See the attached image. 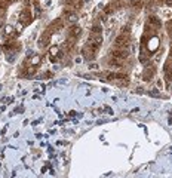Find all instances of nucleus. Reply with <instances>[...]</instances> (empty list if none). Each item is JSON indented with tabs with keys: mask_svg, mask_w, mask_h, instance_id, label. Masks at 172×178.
Returning <instances> with one entry per match:
<instances>
[{
	"mask_svg": "<svg viewBox=\"0 0 172 178\" xmlns=\"http://www.w3.org/2000/svg\"><path fill=\"white\" fill-rule=\"evenodd\" d=\"M114 46L116 49H128L129 48V37L126 34H120L114 40Z\"/></svg>",
	"mask_w": 172,
	"mask_h": 178,
	"instance_id": "1",
	"label": "nucleus"
},
{
	"mask_svg": "<svg viewBox=\"0 0 172 178\" xmlns=\"http://www.w3.org/2000/svg\"><path fill=\"white\" fill-rule=\"evenodd\" d=\"M101 42H103L101 34H93V33H91V37H89V43H88V46H91L93 51H96V52H98V49H100V46H101Z\"/></svg>",
	"mask_w": 172,
	"mask_h": 178,
	"instance_id": "2",
	"label": "nucleus"
},
{
	"mask_svg": "<svg viewBox=\"0 0 172 178\" xmlns=\"http://www.w3.org/2000/svg\"><path fill=\"white\" fill-rule=\"evenodd\" d=\"M129 57V52L128 49H114L113 51V58L114 59H119V61H123Z\"/></svg>",
	"mask_w": 172,
	"mask_h": 178,
	"instance_id": "3",
	"label": "nucleus"
},
{
	"mask_svg": "<svg viewBox=\"0 0 172 178\" xmlns=\"http://www.w3.org/2000/svg\"><path fill=\"white\" fill-rule=\"evenodd\" d=\"M30 21H31V12L27 11V9L22 11L21 15H19V22H21V25H28Z\"/></svg>",
	"mask_w": 172,
	"mask_h": 178,
	"instance_id": "4",
	"label": "nucleus"
},
{
	"mask_svg": "<svg viewBox=\"0 0 172 178\" xmlns=\"http://www.w3.org/2000/svg\"><path fill=\"white\" fill-rule=\"evenodd\" d=\"M83 55H85L86 59H93L96 57V51H93L91 46H88V44H86V46L83 48Z\"/></svg>",
	"mask_w": 172,
	"mask_h": 178,
	"instance_id": "5",
	"label": "nucleus"
},
{
	"mask_svg": "<svg viewBox=\"0 0 172 178\" xmlns=\"http://www.w3.org/2000/svg\"><path fill=\"white\" fill-rule=\"evenodd\" d=\"M163 71H165V77L168 82H172V65L169 62H166L163 65Z\"/></svg>",
	"mask_w": 172,
	"mask_h": 178,
	"instance_id": "6",
	"label": "nucleus"
},
{
	"mask_svg": "<svg viewBox=\"0 0 172 178\" xmlns=\"http://www.w3.org/2000/svg\"><path fill=\"white\" fill-rule=\"evenodd\" d=\"M70 36H71V39H77V37H80V36H82V28L77 27V25H73V27L70 28Z\"/></svg>",
	"mask_w": 172,
	"mask_h": 178,
	"instance_id": "7",
	"label": "nucleus"
},
{
	"mask_svg": "<svg viewBox=\"0 0 172 178\" xmlns=\"http://www.w3.org/2000/svg\"><path fill=\"white\" fill-rule=\"evenodd\" d=\"M150 24L153 25V27H156V28H160L162 27V22H160V19L157 18V16H150Z\"/></svg>",
	"mask_w": 172,
	"mask_h": 178,
	"instance_id": "8",
	"label": "nucleus"
},
{
	"mask_svg": "<svg viewBox=\"0 0 172 178\" xmlns=\"http://www.w3.org/2000/svg\"><path fill=\"white\" fill-rule=\"evenodd\" d=\"M61 27H62V21H61V19H58V21H54V22H52L51 27H49V30L54 31V28H57V31H58V28H61Z\"/></svg>",
	"mask_w": 172,
	"mask_h": 178,
	"instance_id": "9",
	"label": "nucleus"
},
{
	"mask_svg": "<svg viewBox=\"0 0 172 178\" xmlns=\"http://www.w3.org/2000/svg\"><path fill=\"white\" fill-rule=\"evenodd\" d=\"M153 74H154V69H150V67H149V69L145 70V73H144V79L145 80H150Z\"/></svg>",
	"mask_w": 172,
	"mask_h": 178,
	"instance_id": "10",
	"label": "nucleus"
},
{
	"mask_svg": "<svg viewBox=\"0 0 172 178\" xmlns=\"http://www.w3.org/2000/svg\"><path fill=\"white\" fill-rule=\"evenodd\" d=\"M34 73H36V65H28L27 70H25V74L27 76H33Z\"/></svg>",
	"mask_w": 172,
	"mask_h": 178,
	"instance_id": "11",
	"label": "nucleus"
},
{
	"mask_svg": "<svg viewBox=\"0 0 172 178\" xmlns=\"http://www.w3.org/2000/svg\"><path fill=\"white\" fill-rule=\"evenodd\" d=\"M5 34H6V36H15V31H13V27H11V25H8V27L5 28Z\"/></svg>",
	"mask_w": 172,
	"mask_h": 178,
	"instance_id": "12",
	"label": "nucleus"
},
{
	"mask_svg": "<svg viewBox=\"0 0 172 178\" xmlns=\"http://www.w3.org/2000/svg\"><path fill=\"white\" fill-rule=\"evenodd\" d=\"M3 48H5V49H8V51H11V49H13V48H15V44H13V42H8V43H5V44H3Z\"/></svg>",
	"mask_w": 172,
	"mask_h": 178,
	"instance_id": "13",
	"label": "nucleus"
},
{
	"mask_svg": "<svg viewBox=\"0 0 172 178\" xmlns=\"http://www.w3.org/2000/svg\"><path fill=\"white\" fill-rule=\"evenodd\" d=\"M91 33H93V34H101V27H100V25H95V27L91 30Z\"/></svg>",
	"mask_w": 172,
	"mask_h": 178,
	"instance_id": "14",
	"label": "nucleus"
},
{
	"mask_svg": "<svg viewBox=\"0 0 172 178\" xmlns=\"http://www.w3.org/2000/svg\"><path fill=\"white\" fill-rule=\"evenodd\" d=\"M70 22H76V19H77V16H76V13H68V18H67Z\"/></svg>",
	"mask_w": 172,
	"mask_h": 178,
	"instance_id": "15",
	"label": "nucleus"
},
{
	"mask_svg": "<svg viewBox=\"0 0 172 178\" xmlns=\"http://www.w3.org/2000/svg\"><path fill=\"white\" fill-rule=\"evenodd\" d=\"M166 27H168V31H169V34L172 36V21H169V22H168V25H166Z\"/></svg>",
	"mask_w": 172,
	"mask_h": 178,
	"instance_id": "16",
	"label": "nucleus"
},
{
	"mask_svg": "<svg viewBox=\"0 0 172 178\" xmlns=\"http://www.w3.org/2000/svg\"><path fill=\"white\" fill-rule=\"evenodd\" d=\"M57 52H58V48H55V46H54V48H51V54H52V55H55Z\"/></svg>",
	"mask_w": 172,
	"mask_h": 178,
	"instance_id": "17",
	"label": "nucleus"
},
{
	"mask_svg": "<svg viewBox=\"0 0 172 178\" xmlns=\"http://www.w3.org/2000/svg\"><path fill=\"white\" fill-rule=\"evenodd\" d=\"M111 12H113V8H107L105 9V13H111Z\"/></svg>",
	"mask_w": 172,
	"mask_h": 178,
	"instance_id": "18",
	"label": "nucleus"
},
{
	"mask_svg": "<svg viewBox=\"0 0 172 178\" xmlns=\"http://www.w3.org/2000/svg\"><path fill=\"white\" fill-rule=\"evenodd\" d=\"M168 6H172V0H166V2H165Z\"/></svg>",
	"mask_w": 172,
	"mask_h": 178,
	"instance_id": "19",
	"label": "nucleus"
},
{
	"mask_svg": "<svg viewBox=\"0 0 172 178\" xmlns=\"http://www.w3.org/2000/svg\"><path fill=\"white\" fill-rule=\"evenodd\" d=\"M65 2H68V3H71V2H74V0H65Z\"/></svg>",
	"mask_w": 172,
	"mask_h": 178,
	"instance_id": "20",
	"label": "nucleus"
},
{
	"mask_svg": "<svg viewBox=\"0 0 172 178\" xmlns=\"http://www.w3.org/2000/svg\"><path fill=\"white\" fill-rule=\"evenodd\" d=\"M171 57H172V51H171Z\"/></svg>",
	"mask_w": 172,
	"mask_h": 178,
	"instance_id": "21",
	"label": "nucleus"
},
{
	"mask_svg": "<svg viewBox=\"0 0 172 178\" xmlns=\"http://www.w3.org/2000/svg\"><path fill=\"white\" fill-rule=\"evenodd\" d=\"M131 2H134V0H131Z\"/></svg>",
	"mask_w": 172,
	"mask_h": 178,
	"instance_id": "22",
	"label": "nucleus"
},
{
	"mask_svg": "<svg viewBox=\"0 0 172 178\" xmlns=\"http://www.w3.org/2000/svg\"><path fill=\"white\" fill-rule=\"evenodd\" d=\"M9 2H12V0H9Z\"/></svg>",
	"mask_w": 172,
	"mask_h": 178,
	"instance_id": "23",
	"label": "nucleus"
}]
</instances>
